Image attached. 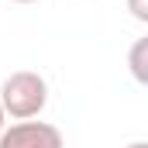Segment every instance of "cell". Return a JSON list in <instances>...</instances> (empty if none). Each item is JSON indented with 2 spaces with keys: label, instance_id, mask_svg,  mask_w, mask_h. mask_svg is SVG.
<instances>
[{
  "label": "cell",
  "instance_id": "cell-1",
  "mask_svg": "<svg viewBox=\"0 0 148 148\" xmlns=\"http://www.w3.org/2000/svg\"><path fill=\"white\" fill-rule=\"evenodd\" d=\"M0 103L14 121H35L48 103V83L35 69H17L0 83Z\"/></svg>",
  "mask_w": 148,
  "mask_h": 148
},
{
  "label": "cell",
  "instance_id": "cell-6",
  "mask_svg": "<svg viewBox=\"0 0 148 148\" xmlns=\"http://www.w3.org/2000/svg\"><path fill=\"white\" fill-rule=\"evenodd\" d=\"M127 148H148V141H131Z\"/></svg>",
  "mask_w": 148,
  "mask_h": 148
},
{
  "label": "cell",
  "instance_id": "cell-5",
  "mask_svg": "<svg viewBox=\"0 0 148 148\" xmlns=\"http://www.w3.org/2000/svg\"><path fill=\"white\" fill-rule=\"evenodd\" d=\"M3 127H7V110H3V103H0V134H3Z\"/></svg>",
  "mask_w": 148,
  "mask_h": 148
},
{
  "label": "cell",
  "instance_id": "cell-7",
  "mask_svg": "<svg viewBox=\"0 0 148 148\" xmlns=\"http://www.w3.org/2000/svg\"><path fill=\"white\" fill-rule=\"evenodd\" d=\"M10 3H38V0H10Z\"/></svg>",
  "mask_w": 148,
  "mask_h": 148
},
{
  "label": "cell",
  "instance_id": "cell-3",
  "mask_svg": "<svg viewBox=\"0 0 148 148\" xmlns=\"http://www.w3.org/2000/svg\"><path fill=\"white\" fill-rule=\"evenodd\" d=\"M127 69L134 76V83L148 86V35L138 38V41L131 45V52H127Z\"/></svg>",
  "mask_w": 148,
  "mask_h": 148
},
{
  "label": "cell",
  "instance_id": "cell-2",
  "mask_svg": "<svg viewBox=\"0 0 148 148\" xmlns=\"http://www.w3.org/2000/svg\"><path fill=\"white\" fill-rule=\"evenodd\" d=\"M0 148H66L62 131L48 121H17L3 127Z\"/></svg>",
  "mask_w": 148,
  "mask_h": 148
},
{
  "label": "cell",
  "instance_id": "cell-4",
  "mask_svg": "<svg viewBox=\"0 0 148 148\" xmlns=\"http://www.w3.org/2000/svg\"><path fill=\"white\" fill-rule=\"evenodd\" d=\"M124 3H127V10H131V17H134V21L148 24V0H124Z\"/></svg>",
  "mask_w": 148,
  "mask_h": 148
}]
</instances>
